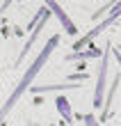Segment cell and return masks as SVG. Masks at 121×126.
<instances>
[{
    "label": "cell",
    "mask_w": 121,
    "mask_h": 126,
    "mask_svg": "<svg viewBox=\"0 0 121 126\" xmlns=\"http://www.w3.org/2000/svg\"><path fill=\"white\" fill-rule=\"evenodd\" d=\"M57 41H59V37H57V34H53L50 39L46 41V46L41 48V53H39V55L34 57V62H32V64L27 66V71L23 73V78H21V80H18V85L14 87V92L9 94V99L5 101V106H2V117H7V112H9V110L14 108V103H16V101L21 99V94H23V92L27 90V87H30V83L34 80V76H37V73L41 71V66H43V64L48 62V57L53 55V50H55Z\"/></svg>",
    "instance_id": "cell-1"
},
{
    "label": "cell",
    "mask_w": 121,
    "mask_h": 126,
    "mask_svg": "<svg viewBox=\"0 0 121 126\" xmlns=\"http://www.w3.org/2000/svg\"><path fill=\"white\" fill-rule=\"evenodd\" d=\"M119 16H121V0H119V2H114V7H112V12H110V16H105V18H103V21H101V23H98L96 28H94L92 32H87V34L82 37L80 41H75V44H73V48H82L85 44H89V41H92L96 34H101V32H103L108 25H112V23H114V21H117Z\"/></svg>",
    "instance_id": "cell-2"
},
{
    "label": "cell",
    "mask_w": 121,
    "mask_h": 126,
    "mask_svg": "<svg viewBox=\"0 0 121 126\" xmlns=\"http://www.w3.org/2000/svg\"><path fill=\"white\" fill-rule=\"evenodd\" d=\"M108 55L110 50H105L101 66H98V80H96V90H94V108L103 106V96H105V80H108Z\"/></svg>",
    "instance_id": "cell-3"
},
{
    "label": "cell",
    "mask_w": 121,
    "mask_h": 126,
    "mask_svg": "<svg viewBox=\"0 0 121 126\" xmlns=\"http://www.w3.org/2000/svg\"><path fill=\"white\" fill-rule=\"evenodd\" d=\"M43 2H46V7H48V9H50L53 14H55V16H57V21L64 25V30L69 32V34H75V32H78V28L73 25V21H71L69 16H66V12H64L62 7L57 5V0H43Z\"/></svg>",
    "instance_id": "cell-4"
},
{
    "label": "cell",
    "mask_w": 121,
    "mask_h": 126,
    "mask_svg": "<svg viewBox=\"0 0 121 126\" xmlns=\"http://www.w3.org/2000/svg\"><path fill=\"white\" fill-rule=\"evenodd\" d=\"M101 55H105L101 48H92V50H87V53H71L69 60H89V57H101Z\"/></svg>",
    "instance_id": "cell-5"
},
{
    "label": "cell",
    "mask_w": 121,
    "mask_h": 126,
    "mask_svg": "<svg viewBox=\"0 0 121 126\" xmlns=\"http://www.w3.org/2000/svg\"><path fill=\"white\" fill-rule=\"evenodd\" d=\"M55 103H57V110H59V115H64V119H66V122H71V106H69V101L59 96V99H57Z\"/></svg>",
    "instance_id": "cell-6"
},
{
    "label": "cell",
    "mask_w": 121,
    "mask_h": 126,
    "mask_svg": "<svg viewBox=\"0 0 121 126\" xmlns=\"http://www.w3.org/2000/svg\"><path fill=\"white\" fill-rule=\"evenodd\" d=\"M73 87L78 85H39V87H32V92L39 94V92H50V90H73Z\"/></svg>",
    "instance_id": "cell-7"
},
{
    "label": "cell",
    "mask_w": 121,
    "mask_h": 126,
    "mask_svg": "<svg viewBox=\"0 0 121 126\" xmlns=\"http://www.w3.org/2000/svg\"><path fill=\"white\" fill-rule=\"evenodd\" d=\"M117 85H119V76L112 80V85H110V94H108V103H105V108H103V115H108V110H110V103H112V96L117 92Z\"/></svg>",
    "instance_id": "cell-8"
},
{
    "label": "cell",
    "mask_w": 121,
    "mask_h": 126,
    "mask_svg": "<svg viewBox=\"0 0 121 126\" xmlns=\"http://www.w3.org/2000/svg\"><path fill=\"white\" fill-rule=\"evenodd\" d=\"M82 119H85L87 126H98V122H96V117H94V115H85Z\"/></svg>",
    "instance_id": "cell-9"
},
{
    "label": "cell",
    "mask_w": 121,
    "mask_h": 126,
    "mask_svg": "<svg viewBox=\"0 0 121 126\" xmlns=\"http://www.w3.org/2000/svg\"><path fill=\"white\" fill-rule=\"evenodd\" d=\"M12 2H14V0H5V5H2V9H7V7H9Z\"/></svg>",
    "instance_id": "cell-10"
},
{
    "label": "cell",
    "mask_w": 121,
    "mask_h": 126,
    "mask_svg": "<svg viewBox=\"0 0 121 126\" xmlns=\"http://www.w3.org/2000/svg\"><path fill=\"white\" fill-rule=\"evenodd\" d=\"M112 53H114V57H117V60H119V62H121V55H119V50H117V48H114V50H112Z\"/></svg>",
    "instance_id": "cell-11"
}]
</instances>
